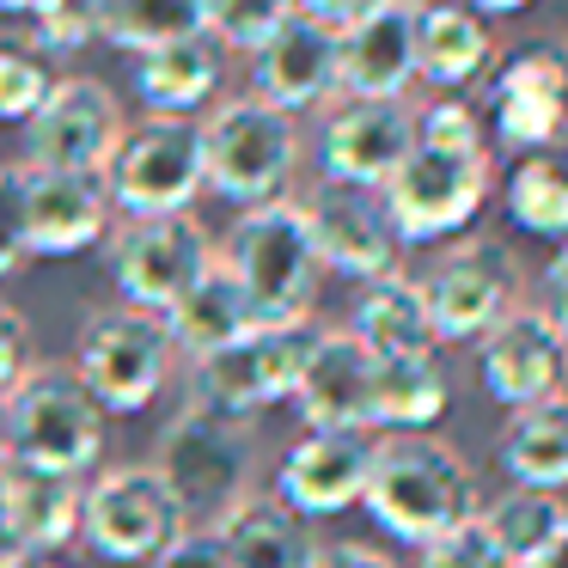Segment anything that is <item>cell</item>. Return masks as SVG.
Masks as SVG:
<instances>
[{
	"label": "cell",
	"instance_id": "6da1fadb",
	"mask_svg": "<svg viewBox=\"0 0 568 568\" xmlns=\"http://www.w3.org/2000/svg\"><path fill=\"white\" fill-rule=\"evenodd\" d=\"M361 507L397 544L422 550V544L446 538V531H458L465 519L483 514V483L458 446L434 440V434H385V440H373V470Z\"/></svg>",
	"mask_w": 568,
	"mask_h": 568
},
{
	"label": "cell",
	"instance_id": "7a4b0ae2",
	"mask_svg": "<svg viewBox=\"0 0 568 568\" xmlns=\"http://www.w3.org/2000/svg\"><path fill=\"white\" fill-rule=\"evenodd\" d=\"M226 275L239 282L251 318L257 324H300L312 318V300H318V251H312V226L300 202H263L245 209L226 233V245L214 251Z\"/></svg>",
	"mask_w": 568,
	"mask_h": 568
},
{
	"label": "cell",
	"instance_id": "3957f363",
	"mask_svg": "<svg viewBox=\"0 0 568 568\" xmlns=\"http://www.w3.org/2000/svg\"><path fill=\"white\" fill-rule=\"evenodd\" d=\"M104 453V409L74 367H31L0 397V465L80 477Z\"/></svg>",
	"mask_w": 568,
	"mask_h": 568
},
{
	"label": "cell",
	"instance_id": "277c9868",
	"mask_svg": "<svg viewBox=\"0 0 568 568\" xmlns=\"http://www.w3.org/2000/svg\"><path fill=\"white\" fill-rule=\"evenodd\" d=\"M294 160H300L294 116L270 111L257 92L226 99L202 123V190L233 202L239 214L263 209V202H282L287 178H294Z\"/></svg>",
	"mask_w": 568,
	"mask_h": 568
},
{
	"label": "cell",
	"instance_id": "5b68a950",
	"mask_svg": "<svg viewBox=\"0 0 568 568\" xmlns=\"http://www.w3.org/2000/svg\"><path fill=\"white\" fill-rule=\"evenodd\" d=\"M397 226V245H440L458 239L489 202V148H434L416 141L409 160L379 190Z\"/></svg>",
	"mask_w": 568,
	"mask_h": 568
},
{
	"label": "cell",
	"instance_id": "8992f818",
	"mask_svg": "<svg viewBox=\"0 0 568 568\" xmlns=\"http://www.w3.org/2000/svg\"><path fill=\"white\" fill-rule=\"evenodd\" d=\"M318 331L324 324H312V318H300V324H251L233 348L196 361V373H190V404L245 422V416H257V409L294 397L300 373H306L312 348H318Z\"/></svg>",
	"mask_w": 568,
	"mask_h": 568
},
{
	"label": "cell",
	"instance_id": "52a82bcc",
	"mask_svg": "<svg viewBox=\"0 0 568 568\" xmlns=\"http://www.w3.org/2000/svg\"><path fill=\"white\" fill-rule=\"evenodd\" d=\"M153 470H160L165 489L178 495L184 519L214 526L226 507H239L251 495V428L233 416H214V409L190 404L184 416L160 434Z\"/></svg>",
	"mask_w": 568,
	"mask_h": 568
},
{
	"label": "cell",
	"instance_id": "ba28073f",
	"mask_svg": "<svg viewBox=\"0 0 568 568\" xmlns=\"http://www.w3.org/2000/svg\"><path fill=\"white\" fill-rule=\"evenodd\" d=\"M434 343H483L519 306V257L501 239H458L416 282Z\"/></svg>",
	"mask_w": 568,
	"mask_h": 568
},
{
	"label": "cell",
	"instance_id": "9c48e42d",
	"mask_svg": "<svg viewBox=\"0 0 568 568\" xmlns=\"http://www.w3.org/2000/svg\"><path fill=\"white\" fill-rule=\"evenodd\" d=\"M111 209L129 221H160V214H190L202 196V123L190 116H148L123 135V148L104 165Z\"/></svg>",
	"mask_w": 568,
	"mask_h": 568
},
{
	"label": "cell",
	"instance_id": "30bf717a",
	"mask_svg": "<svg viewBox=\"0 0 568 568\" xmlns=\"http://www.w3.org/2000/svg\"><path fill=\"white\" fill-rule=\"evenodd\" d=\"M190 531L178 495L165 489V477L153 465H116L80 501V538L92 544V556L104 562H165L178 538Z\"/></svg>",
	"mask_w": 568,
	"mask_h": 568
},
{
	"label": "cell",
	"instance_id": "8fae6325",
	"mask_svg": "<svg viewBox=\"0 0 568 568\" xmlns=\"http://www.w3.org/2000/svg\"><path fill=\"white\" fill-rule=\"evenodd\" d=\"M172 361H178V348L165 336V318L135 312V306L87 318L80 348H74L80 385L99 397V409H116V416L148 409L165 392V379H172Z\"/></svg>",
	"mask_w": 568,
	"mask_h": 568
},
{
	"label": "cell",
	"instance_id": "7c38bea8",
	"mask_svg": "<svg viewBox=\"0 0 568 568\" xmlns=\"http://www.w3.org/2000/svg\"><path fill=\"white\" fill-rule=\"evenodd\" d=\"M214 270V239L196 214H160V221H123L111 239L116 294L135 312H165Z\"/></svg>",
	"mask_w": 568,
	"mask_h": 568
},
{
	"label": "cell",
	"instance_id": "4fadbf2b",
	"mask_svg": "<svg viewBox=\"0 0 568 568\" xmlns=\"http://www.w3.org/2000/svg\"><path fill=\"white\" fill-rule=\"evenodd\" d=\"M129 116L116 104V92L104 80H55V92L43 99V111L26 123V165L38 172H99L111 165V153L123 148Z\"/></svg>",
	"mask_w": 568,
	"mask_h": 568
},
{
	"label": "cell",
	"instance_id": "5bb4252c",
	"mask_svg": "<svg viewBox=\"0 0 568 568\" xmlns=\"http://www.w3.org/2000/svg\"><path fill=\"white\" fill-rule=\"evenodd\" d=\"M489 123L495 141L514 153L556 148L568 135V80L562 43H519L489 74Z\"/></svg>",
	"mask_w": 568,
	"mask_h": 568
},
{
	"label": "cell",
	"instance_id": "9a60e30c",
	"mask_svg": "<svg viewBox=\"0 0 568 568\" xmlns=\"http://www.w3.org/2000/svg\"><path fill=\"white\" fill-rule=\"evenodd\" d=\"M477 379L501 409H531L568 385V343L544 306H514L477 348Z\"/></svg>",
	"mask_w": 568,
	"mask_h": 568
},
{
	"label": "cell",
	"instance_id": "2e32d148",
	"mask_svg": "<svg viewBox=\"0 0 568 568\" xmlns=\"http://www.w3.org/2000/svg\"><path fill=\"white\" fill-rule=\"evenodd\" d=\"M300 209H306L312 251H318L324 270L348 275V282H385V275H397V251L404 245H397V226L373 190L318 184Z\"/></svg>",
	"mask_w": 568,
	"mask_h": 568
},
{
	"label": "cell",
	"instance_id": "e0dca14e",
	"mask_svg": "<svg viewBox=\"0 0 568 568\" xmlns=\"http://www.w3.org/2000/svg\"><path fill=\"white\" fill-rule=\"evenodd\" d=\"M416 148V111L409 104H336L324 116V135H318V165H324V184H343V190H373L379 196L392 184V172L409 160Z\"/></svg>",
	"mask_w": 568,
	"mask_h": 568
},
{
	"label": "cell",
	"instance_id": "ac0fdd59",
	"mask_svg": "<svg viewBox=\"0 0 568 568\" xmlns=\"http://www.w3.org/2000/svg\"><path fill=\"white\" fill-rule=\"evenodd\" d=\"M416 7L422 0H379L348 31H336V87L361 104H404L416 87Z\"/></svg>",
	"mask_w": 568,
	"mask_h": 568
},
{
	"label": "cell",
	"instance_id": "d6986e66",
	"mask_svg": "<svg viewBox=\"0 0 568 568\" xmlns=\"http://www.w3.org/2000/svg\"><path fill=\"white\" fill-rule=\"evenodd\" d=\"M367 470H373V434L306 428V440H294L275 465V501L294 519L343 514L367 495Z\"/></svg>",
	"mask_w": 568,
	"mask_h": 568
},
{
	"label": "cell",
	"instance_id": "ffe728a7",
	"mask_svg": "<svg viewBox=\"0 0 568 568\" xmlns=\"http://www.w3.org/2000/svg\"><path fill=\"white\" fill-rule=\"evenodd\" d=\"M294 409L306 428L373 434V355L348 331H318V348L294 385Z\"/></svg>",
	"mask_w": 568,
	"mask_h": 568
},
{
	"label": "cell",
	"instance_id": "44dd1931",
	"mask_svg": "<svg viewBox=\"0 0 568 568\" xmlns=\"http://www.w3.org/2000/svg\"><path fill=\"white\" fill-rule=\"evenodd\" d=\"M111 226V190L99 172H38L26 165V233L31 257H74Z\"/></svg>",
	"mask_w": 568,
	"mask_h": 568
},
{
	"label": "cell",
	"instance_id": "7402d4cb",
	"mask_svg": "<svg viewBox=\"0 0 568 568\" xmlns=\"http://www.w3.org/2000/svg\"><path fill=\"white\" fill-rule=\"evenodd\" d=\"M257 99L282 116L318 111L324 99L336 92V31L318 26V19L294 13L270 43L257 50Z\"/></svg>",
	"mask_w": 568,
	"mask_h": 568
},
{
	"label": "cell",
	"instance_id": "603a6c76",
	"mask_svg": "<svg viewBox=\"0 0 568 568\" xmlns=\"http://www.w3.org/2000/svg\"><path fill=\"white\" fill-rule=\"evenodd\" d=\"M214 538V568H312L318 544H312L306 519H294L275 495H245L209 526Z\"/></svg>",
	"mask_w": 568,
	"mask_h": 568
},
{
	"label": "cell",
	"instance_id": "cb8c5ba5",
	"mask_svg": "<svg viewBox=\"0 0 568 568\" xmlns=\"http://www.w3.org/2000/svg\"><path fill=\"white\" fill-rule=\"evenodd\" d=\"M489 26L465 0H422L416 7V80H428L453 99L489 74Z\"/></svg>",
	"mask_w": 568,
	"mask_h": 568
},
{
	"label": "cell",
	"instance_id": "d4e9b609",
	"mask_svg": "<svg viewBox=\"0 0 568 568\" xmlns=\"http://www.w3.org/2000/svg\"><path fill=\"white\" fill-rule=\"evenodd\" d=\"M80 501L87 489L74 477L0 465V514L13 526L19 550H62L68 538H80Z\"/></svg>",
	"mask_w": 568,
	"mask_h": 568
},
{
	"label": "cell",
	"instance_id": "484cf974",
	"mask_svg": "<svg viewBox=\"0 0 568 568\" xmlns=\"http://www.w3.org/2000/svg\"><path fill=\"white\" fill-rule=\"evenodd\" d=\"M221 74H226V50L214 38H178L165 50H148L135 55V92L153 116H190L221 92Z\"/></svg>",
	"mask_w": 568,
	"mask_h": 568
},
{
	"label": "cell",
	"instance_id": "4316f807",
	"mask_svg": "<svg viewBox=\"0 0 568 568\" xmlns=\"http://www.w3.org/2000/svg\"><path fill=\"white\" fill-rule=\"evenodd\" d=\"M495 453H501V470L514 477V489H568V392L514 409Z\"/></svg>",
	"mask_w": 568,
	"mask_h": 568
},
{
	"label": "cell",
	"instance_id": "83f0119b",
	"mask_svg": "<svg viewBox=\"0 0 568 568\" xmlns=\"http://www.w3.org/2000/svg\"><path fill=\"white\" fill-rule=\"evenodd\" d=\"M446 397H453V385H446L440 355H373V428L428 434Z\"/></svg>",
	"mask_w": 568,
	"mask_h": 568
},
{
	"label": "cell",
	"instance_id": "f1b7e54d",
	"mask_svg": "<svg viewBox=\"0 0 568 568\" xmlns=\"http://www.w3.org/2000/svg\"><path fill=\"white\" fill-rule=\"evenodd\" d=\"M251 324L257 318H251L245 294H239V282L221 270V263L165 312V336H172V348L190 355V361H209V355H221V348H233Z\"/></svg>",
	"mask_w": 568,
	"mask_h": 568
},
{
	"label": "cell",
	"instance_id": "f546056e",
	"mask_svg": "<svg viewBox=\"0 0 568 568\" xmlns=\"http://www.w3.org/2000/svg\"><path fill=\"white\" fill-rule=\"evenodd\" d=\"M348 336H355L367 355H440L434 324H428V312H422L416 282H404V275H385V282L361 287Z\"/></svg>",
	"mask_w": 568,
	"mask_h": 568
},
{
	"label": "cell",
	"instance_id": "4dcf8cb0",
	"mask_svg": "<svg viewBox=\"0 0 568 568\" xmlns=\"http://www.w3.org/2000/svg\"><path fill=\"white\" fill-rule=\"evenodd\" d=\"M501 202H507V214H514V226L568 245V141L519 153L507 184H501Z\"/></svg>",
	"mask_w": 568,
	"mask_h": 568
},
{
	"label": "cell",
	"instance_id": "1f68e13d",
	"mask_svg": "<svg viewBox=\"0 0 568 568\" xmlns=\"http://www.w3.org/2000/svg\"><path fill=\"white\" fill-rule=\"evenodd\" d=\"M477 519L495 538V550L507 556V568H526L531 556H544L556 544V531L568 526V507H562V495H544V489H507Z\"/></svg>",
	"mask_w": 568,
	"mask_h": 568
},
{
	"label": "cell",
	"instance_id": "d6a6232c",
	"mask_svg": "<svg viewBox=\"0 0 568 568\" xmlns=\"http://www.w3.org/2000/svg\"><path fill=\"white\" fill-rule=\"evenodd\" d=\"M202 31V0H104V43L129 55L165 50L178 38H196Z\"/></svg>",
	"mask_w": 568,
	"mask_h": 568
},
{
	"label": "cell",
	"instance_id": "836d02e7",
	"mask_svg": "<svg viewBox=\"0 0 568 568\" xmlns=\"http://www.w3.org/2000/svg\"><path fill=\"white\" fill-rule=\"evenodd\" d=\"M294 13V0H202V38H214L221 50L257 55Z\"/></svg>",
	"mask_w": 568,
	"mask_h": 568
},
{
	"label": "cell",
	"instance_id": "e575fe53",
	"mask_svg": "<svg viewBox=\"0 0 568 568\" xmlns=\"http://www.w3.org/2000/svg\"><path fill=\"white\" fill-rule=\"evenodd\" d=\"M50 92L55 80L31 43H0V123H31Z\"/></svg>",
	"mask_w": 568,
	"mask_h": 568
},
{
	"label": "cell",
	"instance_id": "d590c367",
	"mask_svg": "<svg viewBox=\"0 0 568 568\" xmlns=\"http://www.w3.org/2000/svg\"><path fill=\"white\" fill-rule=\"evenodd\" d=\"M31 50H87L104 31V0H31Z\"/></svg>",
	"mask_w": 568,
	"mask_h": 568
},
{
	"label": "cell",
	"instance_id": "8d00e7d4",
	"mask_svg": "<svg viewBox=\"0 0 568 568\" xmlns=\"http://www.w3.org/2000/svg\"><path fill=\"white\" fill-rule=\"evenodd\" d=\"M31 257L26 233V165H0V282L19 275Z\"/></svg>",
	"mask_w": 568,
	"mask_h": 568
},
{
	"label": "cell",
	"instance_id": "74e56055",
	"mask_svg": "<svg viewBox=\"0 0 568 568\" xmlns=\"http://www.w3.org/2000/svg\"><path fill=\"white\" fill-rule=\"evenodd\" d=\"M416 568H507V556L495 550V538L483 531V519H465L458 531H446V538L422 544Z\"/></svg>",
	"mask_w": 568,
	"mask_h": 568
},
{
	"label": "cell",
	"instance_id": "f35d334b",
	"mask_svg": "<svg viewBox=\"0 0 568 568\" xmlns=\"http://www.w3.org/2000/svg\"><path fill=\"white\" fill-rule=\"evenodd\" d=\"M416 141H434V148H489L483 116L465 99H434L428 111H416Z\"/></svg>",
	"mask_w": 568,
	"mask_h": 568
},
{
	"label": "cell",
	"instance_id": "ab89813d",
	"mask_svg": "<svg viewBox=\"0 0 568 568\" xmlns=\"http://www.w3.org/2000/svg\"><path fill=\"white\" fill-rule=\"evenodd\" d=\"M26 373H31V324H26L19 306L0 300V397L13 392Z\"/></svg>",
	"mask_w": 568,
	"mask_h": 568
},
{
	"label": "cell",
	"instance_id": "60d3db41",
	"mask_svg": "<svg viewBox=\"0 0 568 568\" xmlns=\"http://www.w3.org/2000/svg\"><path fill=\"white\" fill-rule=\"evenodd\" d=\"M312 568H404V562L392 550H379V544H318Z\"/></svg>",
	"mask_w": 568,
	"mask_h": 568
},
{
	"label": "cell",
	"instance_id": "b9f144b4",
	"mask_svg": "<svg viewBox=\"0 0 568 568\" xmlns=\"http://www.w3.org/2000/svg\"><path fill=\"white\" fill-rule=\"evenodd\" d=\"M294 7L306 19H318V26H331V31H348L361 13H373L379 0H294Z\"/></svg>",
	"mask_w": 568,
	"mask_h": 568
},
{
	"label": "cell",
	"instance_id": "7bdbcfd3",
	"mask_svg": "<svg viewBox=\"0 0 568 568\" xmlns=\"http://www.w3.org/2000/svg\"><path fill=\"white\" fill-rule=\"evenodd\" d=\"M550 318H568V245L556 251V263L544 270V300H538Z\"/></svg>",
	"mask_w": 568,
	"mask_h": 568
},
{
	"label": "cell",
	"instance_id": "ee69618b",
	"mask_svg": "<svg viewBox=\"0 0 568 568\" xmlns=\"http://www.w3.org/2000/svg\"><path fill=\"white\" fill-rule=\"evenodd\" d=\"M526 568H568V526L556 531V544H550V550H544V556H531Z\"/></svg>",
	"mask_w": 568,
	"mask_h": 568
},
{
	"label": "cell",
	"instance_id": "f6af8a7d",
	"mask_svg": "<svg viewBox=\"0 0 568 568\" xmlns=\"http://www.w3.org/2000/svg\"><path fill=\"white\" fill-rule=\"evenodd\" d=\"M13 568H74V562H62L55 550H19V556H13Z\"/></svg>",
	"mask_w": 568,
	"mask_h": 568
},
{
	"label": "cell",
	"instance_id": "bcb514c9",
	"mask_svg": "<svg viewBox=\"0 0 568 568\" xmlns=\"http://www.w3.org/2000/svg\"><path fill=\"white\" fill-rule=\"evenodd\" d=\"M470 13H519V7H531V0H465Z\"/></svg>",
	"mask_w": 568,
	"mask_h": 568
},
{
	"label": "cell",
	"instance_id": "7dc6e473",
	"mask_svg": "<svg viewBox=\"0 0 568 568\" xmlns=\"http://www.w3.org/2000/svg\"><path fill=\"white\" fill-rule=\"evenodd\" d=\"M13 556H19V538H13V526H7V514H0V568H13Z\"/></svg>",
	"mask_w": 568,
	"mask_h": 568
},
{
	"label": "cell",
	"instance_id": "c3c4849f",
	"mask_svg": "<svg viewBox=\"0 0 568 568\" xmlns=\"http://www.w3.org/2000/svg\"><path fill=\"white\" fill-rule=\"evenodd\" d=\"M0 7H7V13H19V19L31 13V0H0Z\"/></svg>",
	"mask_w": 568,
	"mask_h": 568
},
{
	"label": "cell",
	"instance_id": "681fc988",
	"mask_svg": "<svg viewBox=\"0 0 568 568\" xmlns=\"http://www.w3.org/2000/svg\"><path fill=\"white\" fill-rule=\"evenodd\" d=\"M562 80H568V43H562Z\"/></svg>",
	"mask_w": 568,
	"mask_h": 568
}]
</instances>
